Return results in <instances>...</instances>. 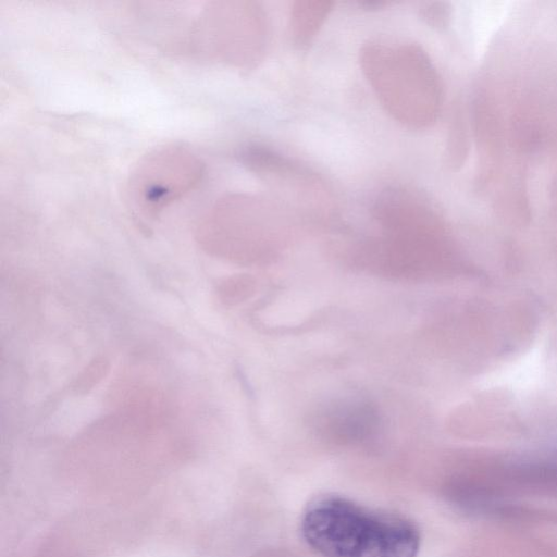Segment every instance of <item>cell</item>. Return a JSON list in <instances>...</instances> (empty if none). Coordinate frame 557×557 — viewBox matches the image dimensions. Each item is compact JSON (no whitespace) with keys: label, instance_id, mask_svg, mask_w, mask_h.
<instances>
[{"label":"cell","instance_id":"6da1fadb","mask_svg":"<svg viewBox=\"0 0 557 557\" xmlns=\"http://www.w3.org/2000/svg\"><path fill=\"white\" fill-rule=\"evenodd\" d=\"M301 532L322 557H416L420 546L419 531L409 520L341 496L312 500Z\"/></svg>","mask_w":557,"mask_h":557},{"label":"cell","instance_id":"7a4b0ae2","mask_svg":"<svg viewBox=\"0 0 557 557\" xmlns=\"http://www.w3.org/2000/svg\"><path fill=\"white\" fill-rule=\"evenodd\" d=\"M360 64L381 106L393 119L414 129L435 123L443 104V85L421 47L372 41L361 48Z\"/></svg>","mask_w":557,"mask_h":557},{"label":"cell","instance_id":"3957f363","mask_svg":"<svg viewBox=\"0 0 557 557\" xmlns=\"http://www.w3.org/2000/svg\"><path fill=\"white\" fill-rule=\"evenodd\" d=\"M242 158L287 209L312 216H327L336 209L333 189L310 168L261 146L247 148Z\"/></svg>","mask_w":557,"mask_h":557},{"label":"cell","instance_id":"277c9868","mask_svg":"<svg viewBox=\"0 0 557 557\" xmlns=\"http://www.w3.org/2000/svg\"><path fill=\"white\" fill-rule=\"evenodd\" d=\"M333 3L320 0H302L294 2L289 13V34L293 44L307 48L332 11Z\"/></svg>","mask_w":557,"mask_h":557},{"label":"cell","instance_id":"5b68a950","mask_svg":"<svg viewBox=\"0 0 557 557\" xmlns=\"http://www.w3.org/2000/svg\"><path fill=\"white\" fill-rule=\"evenodd\" d=\"M421 14L428 24L441 27L446 25L449 10L443 3H430L421 9Z\"/></svg>","mask_w":557,"mask_h":557}]
</instances>
